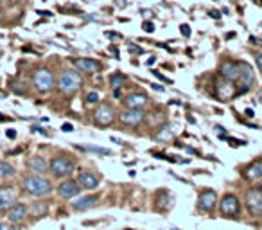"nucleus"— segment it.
I'll use <instances>...</instances> for the list:
<instances>
[{
    "label": "nucleus",
    "mask_w": 262,
    "mask_h": 230,
    "mask_svg": "<svg viewBox=\"0 0 262 230\" xmlns=\"http://www.w3.org/2000/svg\"><path fill=\"white\" fill-rule=\"evenodd\" d=\"M17 203V191L13 186H0V212H7Z\"/></svg>",
    "instance_id": "10"
},
{
    "label": "nucleus",
    "mask_w": 262,
    "mask_h": 230,
    "mask_svg": "<svg viewBox=\"0 0 262 230\" xmlns=\"http://www.w3.org/2000/svg\"><path fill=\"white\" fill-rule=\"evenodd\" d=\"M210 17L218 18V20H219V18H221V13H219V11H210Z\"/></svg>",
    "instance_id": "35"
},
{
    "label": "nucleus",
    "mask_w": 262,
    "mask_h": 230,
    "mask_svg": "<svg viewBox=\"0 0 262 230\" xmlns=\"http://www.w3.org/2000/svg\"><path fill=\"white\" fill-rule=\"evenodd\" d=\"M0 230H15V227L11 225V221L9 223H0Z\"/></svg>",
    "instance_id": "31"
},
{
    "label": "nucleus",
    "mask_w": 262,
    "mask_h": 230,
    "mask_svg": "<svg viewBox=\"0 0 262 230\" xmlns=\"http://www.w3.org/2000/svg\"><path fill=\"white\" fill-rule=\"evenodd\" d=\"M144 112L142 110H137V108H126L122 112L119 113V121L124 124V126H139L142 121H144Z\"/></svg>",
    "instance_id": "11"
},
{
    "label": "nucleus",
    "mask_w": 262,
    "mask_h": 230,
    "mask_svg": "<svg viewBox=\"0 0 262 230\" xmlns=\"http://www.w3.org/2000/svg\"><path fill=\"white\" fill-rule=\"evenodd\" d=\"M180 33H181V36H185V38H187V36H190V25H189V23H183V25L180 27Z\"/></svg>",
    "instance_id": "26"
},
{
    "label": "nucleus",
    "mask_w": 262,
    "mask_h": 230,
    "mask_svg": "<svg viewBox=\"0 0 262 230\" xmlns=\"http://www.w3.org/2000/svg\"><path fill=\"white\" fill-rule=\"evenodd\" d=\"M31 83H33V88L40 94H47L52 90L54 86V74L50 72L49 68H36L31 76Z\"/></svg>",
    "instance_id": "3"
},
{
    "label": "nucleus",
    "mask_w": 262,
    "mask_h": 230,
    "mask_svg": "<svg viewBox=\"0 0 262 230\" xmlns=\"http://www.w3.org/2000/svg\"><path fill=\"white\" fill-rule=\"evenodd\" d=\"M20 0H0V4L2 6H6V7H13V6H17Z\"/></svg>",
    "instance_id": "28"
},
{
    "label": "nucleus",
    "mask_w": 262,
    "mask_h": 230,
    "mask_svg": "<svg viewBox=\"0 0 262 230\" xmlns=\"http://www.w3.org/2000/svg\"><path fill=\"white\" fill-rule=\"evenodd\" d=\"M61 129H63V131H65V133H70V131H72V129H74V126H72V124H70V123H65V124H63V126H61Z\"/></svg>",
    "instance_id": "30"
},
{
    "label": "nucleus",
    "mask_w": 262,
    "mask_h": 230,
    "mask_svg": "<svg viewBox=\"0 0 262 230\" xmlns=\"http://www.w3.org/2000/svg\"><path fill=\"white\" fill-rule=\"evenodd\" d=\"M242 176H244L248 182H255V180L262 178V158L259 160H253L251 164H248L242 171Z\"/></svg>",
    "instance_id": "17"
},
{
    "label": "nucleus",
    "mask_w": 262,
    "mask_h": 230,
    "mask_svg": "<svg viewBox=\"0 0 262 230\" xmlns=\"http://www.w3.org/2000/svg\"><path fill=\"white\" fill-rule=\"evenodd\" d=\"M15 174V167H13L11 164L6 162V160H0V176L2 178H9Z\"/></svg>",
    "instance_id": "24"
},
{
    "label": "nucleus",
    "mask_w": 262,
    "mask_h": 230,
    "mask_svg": "<svg viewBox=\"0 0 262 230\" xmlns=\"http://www.w3.org/2000/svg\"><path fill=\"white\" fill-rule=\"evenodd\" d=\"M239 68H241V74H239V81L241 86L244 90L250 88V84L253 83V68L248 65L246 62H239Z\"/></svg>",
    "instance_id": "19"
},
{
    "label": "nucleus",
    "mask_w": 262,
    "mask_h": 230,
    "mask_svg": "<svg viewBox=\"0 0 262 230\" xmlns=\"http://www.w3.org/2000/svg\"><path fill=\"white\" fill-rule=\"evenodd\" d=\"M257 65H259V68H261V72H262V51L257 54Z\"/></svg>",
    "instance_id": "33"
},
{
    "label": "nucleus",
    "mask_w": 262,
    "mask_h": 230,
    "mask_svg": "<svg viewBox=\"0 0 262 230\" xmlns=\"http://www.w3.org/2000/svg\"><path fill=\"white\" fill-rule=\"evenodd\" d=\"M259 187H261V191H262V180H261V186H259Z\"/></svg>",
    "instance_id": "40"
},
{
    "label": "nucleus",
    "mask_w": 262,
    "mask_h": 230,
    "mask_svg": "<svg viewBox=\"0 0 262 230\" xmlns=\"http://www.w3.org/2000/svg\"><path fill=\"white\" fill-rule=\"evenodd\" d=\"M56 191L58 194L61 198H74V196H78L79 191H81V186L78 184V180H63L61 184L56 187Z\"/></svg>",
    "instance_id": "14"
},
{
    "label": "nucleus",
    "mask_w": 262,
    "mask_h": 230,
    "mask_svg": "<svg viewBox=\"0 0 262 230\" xmlns=\"http://www.w3.org/2000/svg\"><path fill=\"white\" fill-rule=\"evenodd\" d=\"M97 202H99V196H97V194L79 198L78 202H72V209H74V210H86V209L94 207Z\"/></svg>",
    "instance_id": "21"
},
{
    "label": "nucleus",
    "mask_w": 262,
    "mask_h": 230,
    "mask_svg": "<svg viewBox=\"0 0 262 230\" xmlns=\"http://www.w3.org/2000/svg\"><path fill=\"white\" fill-rule=\"evenodd\" d=\"M126 81H128V78H126L122 72H115L110 76V86H112V88H121Z\"/></svg>",
    "instance_id": "23"
},
{
    "label": "nucleus",
    "mask_w": 262,
    "mask_h": 230,
    "mask_svg": "<svg viewBox=\"0 0 262 230\" xmlns=\"http://www.w3.org/2000/svg\"><path fill=\"white\" fill-rule=\"evenodd\" d=\"M198 205H200L201 210L205 212H210L216 205H218V192L212 191V189H206L200 194V200H198Z\"/></svg>",
    "instance_id": "15"
},
{
    "label": "nucleus",
    "mask_w": 262,
    "mask_h": 230,
    "mask_svg": "<svg viewBox=\"0 0 262 230\" xmlns=\"http://www.w3.org/2000/svg\"><path fill=\"white\" fill-rule=\"evenodd\" d=\"M144 31L145 33H155V23L153 22H149V20H147V22H144Z\"/></svg>",
    "instance_id": "27"
},
{
    "label": "nucleus",
    "mask_w": 262,
    "mask_h": 230,
    "mask_svg": "<svg viewBox=\"0 0 262 230\" xmlns=\"http://www.w3.org/2000/svg\"><path fill=\"white\" fill-rule=\"evenodd\" d=\"M78 184L81 186V189L94 191V189H97V186H99V178H97L94 173H90V171H83V173H79V176H78Z\"/></svg>",
    "instance_id": "18"
},
{
    "label": "nucleus",
    "mask_w": 262,
    "mask_h": 230,
    "mask_svg": "<svg viewBox=\"0 0 262 230\" xmlns=\"http://www.w3.org/2000/svg\"><path fill=\"white\" fill-rule=\"evenodd\" d=\"M244 202H246V207H248V210H250L251 216L261 218L262 216V191H261V187H250V189L244 192Z\"/></svg>",
    "instance_id": "5"
},
{
    "label": "nucleus",
    "mask_w": 262,
    "mask_h": 230,
    "mask_svg": "<svg viewBox=\"0 0 262 230\" xmlns=\"http://www.w3.org/2000/svg\"><path fill=\"white\" fill-rule=\"evenodd\" d=\"M241 74L239 62H232V60H226V62L221 63L219 67V76L224 79H230V81H237Z\"/></svg>",
    "instance_id": "13"
},
{
    "label": "nucleus",
    "mask_w": 262,
    "mask_h": 230,
    "mask_svg": "<svg viewBox=\"0 0 262 230\" xmlns=\"http://www.w3.org/2000/svg\"><path fill=\"white\" fill-rule=\"evenodd\" d=\"M83 86V78H81V74L76 72V70H63L60 74V78H58V88L61 94H74V92H78L79 88Z\"/></svg>",
    "instance_id": "2"
},
{
    "label": "nucleus",
    "mask_w": 262,
    "mask_h": 230,
    "mask_svg": "<svg viewBox=\"0 0 262 230\" xmlns=\"http://www.w3.org/2000/svg\"><path fill=\"white\" fill-rule=\"evenodd\" d=\"M74 167H76V162L68 157H54L49 164L50 173L58 176V178L60 176H68L70 173H74Z\"/></svg>",
    "instance_id": "6"
},
{
    "label": "nucleus",
    "mask_w": 262,
    "mask_h": 230,
    "mask_svg": "<svg viewBox=\"0 0 262 230\" xmlns=\"http://www.w3.org/2000/svg\"><path fill=\"white\" fill-rule=\"evenodd\" d=\"M22 187L25 194L34 196V198L49 196L50 192H52L50 180L43 178V176H40V174H29V176H25L22 182Z\"/></svg>",
    "instance_id": "1"
},
{
    "label": "nucleus",
    "mask_w": 262,
    "mask_h": 230,
    "mask_svg": "<svg viewBox=\"0 0 262 230\" xmlns=\"http://www.w3.org/2000/svg\"><path fill=\"white\" fill-rule=\"evenodd\" d=\"M70 63L74 65L76 70H79V72H86V74L99 72L101 67H102V65H101L97 60H94V58H72Z\"/></svg>",
    "instance_id": "9"
},
{
    "label": "nucleus",
    "mask_w": 262,
    "mask_h": 230,
    "mask_svg": "<svg viewBox=\"0 0 262 230\" xmlns=\"http://www.w3.org/2000/svg\"><path fill=\"white\" fill-rule=\"evenodd\" d=\"M153 74H155V78H158V79H160V81H165V83H171V79H167V78H165V76H162V74H160V72H153Z\"/></svg>",
    "instance_id": "32"
},
{
    "label": "nucleus",
    "mask_w": 262,
    "mask_h": 230,
    "mask_svg": "<svg viewBox=\"0 0 262 230\" xmlns=\"http://www.w3.org/2000/svg\"><path fill=\"white\" fill-rule=\"evenodd\" d=\"M0 18H2V9H0Z\"/></svg>",
    "instance_id": "41"
},
{
    "label": "nucleus",
    "mask_w": 262,
    "mask_h": 230,
    "mask_svg": "<svg viewBox=\"0 0 262 230\" xmlns=\"http://www.w3.org/2000/svg\"><path fill=\"white\" fill-rule=\"evenodd\" d=\"M6 214H7V219H9L11 223H22L23 219L29 216V209H27V205H23V203H15Z\"/></svg>",
    "instance_id": "16"
},
{
    "label": "nucleus",
    "mask_w": 262,
    "mask_h": 230,
    "mask_svg": "<svg viewBox=\"0 0 262 230\" xmlns=\"http://www.w3.org/2000/svg\"><path fill=\"white\" fill-rule=\"evenodd\" d=\"M241 94L237 81H230V79L219 78L216 81V97L221 103H228L230 99H234Z\"/></svg>",
    "instance_id": "4"
},
{
    "label": "nucleus",
    "mask_w": 262,
    "mask_h": 230,
    "mask_svg": "<svg viewBox=\"0 0 262 230\" xmlns=\"http://www.w3.org/2000/svg\"><path fill=\"white\" fill-rule=\"evenodd\" d=\"M129 52H135V54H142V52H144V51H142L140 47H137V45L131 43V45H129Z\"/></svg>",
    "instance_id": "29"
},
{
    "label": "nucleus",
    "mask_w": 262,
    "mask_h": 230,
    "mask_svg": "<svg viewBox=\"0 0 262 230\" xmlns=\"http://www.w3.org/2000/svg\"><path fill=\"white\" fill-rule=\"evenodd\" d=\"M38 15H43V17H52V13H50V11H38Z\"/></svg>",
    "instance_id": "37"
},
{
    "label": "nucleus",
    "mask_w": 262,
    "mask_h": 230,
    "mask_svg": "<svg viewBox=\"0 0 262 230\" xmlns=\"http://www.w3.org/2000/svg\"><path fill=\"white\" fill-rule=\"evenodd\" d=\"M124 106L126 108H137V110H144L149 105V97L142 94V92H133L124 97Z\"/></svg>",
    "instance_id": "12"
},
{
    "label": "nucleus",
    "mask_w": 262,
    "mask_h": 230,
    "mask_svg": "<svg viewBox=\"0 0 262 230\" xmlns=\"http://www.w3.org/2000/svg\"><path fill=\"white\" fill-rule=\"evenodd\" d=\"M27 167L33 171V173H45L47 169H49V164L45 160L43 157H38V155H34L27 160Z\"/></svg>",
    "instance_id": "20"
},
{
    "label": "nucleus",
    "mask_w": 262,
    "mask_h": 230,
    "mask_svg": "<svg viewBox=\"0 0 262 230\" xmlns=\"http://www.w3.org/2000/svg\"><path fill=\"white\" fill-rule=\"evenodd\" d=\"M7 137H9V139H15V137H17V131H15V129H9V131H7Z\"/></svg>",
    "instance_id": "34"
},
{
    "label": "nucleus",
    "mask_w": 262,
    "mask_h": 230,
    "mask_svg": "<svg viewBox=\"0 0 262 230\" xmlns=\"http://www.w3.org/2000/svg\"><path fill=\"white\" fill-rule=\"evenodd\" d=\"M156 129H158V131L155 133V141H169V139L174 135V126L169 123L158 126Z\"/></svg>",
    "instance_id": "22"
},
{
    "label": "nucleus",
    "mask_w": 262,
    "mask_h": 230,
    "mask_svg": "<svg viewBox=\"0 0 262 230\" xmlns=\"http://www.w3.org/2000/svg\"><path fill=\"white\" fill-rule=\"evenodd\" d=\"M155 62H156V58H155V56H151L149 60H147V65H153Z\"/></svg>",
    "instance_id": "39"
},
{
    "label": "nucleus",
    "mask_w": 262,
    "mask_h": 230,
    "mask_svg": "<svg viewBox=\"0 0 262 230\" xmlns=\"http://www.w3.org/2000/svg\"><path fill=\"white\" fill-rule=\"evenodd\" d=\"M219 210H221V214H223L224 218H235V216L241 212V205H239L237 196H234V194H226V196L221 198V202H219Z\"/></svg>",
    "instance_id": "8"
},
{
    "label": "nucleus",
    "mask_w": 262,
    "mask_h": 230,
    "mask_svg": "<svg viewBox=\"0 0 262 230\" xmlns=\"http://www.w3.org/2000/svg\"><path fill=\"white\" fill-rule=\"evenodd\" d=\"M92 115H94L95 126H99V128H106V126L113 124V121H115V110H113L108 103L99 105V106L94 110Z\"/></svg>",
    "instance_id": "7"
},
{
    "label": "nucleus",
    "mask_w": 262,
    "mask_h": 230,
    "mask_svg": "<svg viewBox=\"0 0 262 230\" xmlns=\"http://www.w3.org/2000/svg\"><path fill=\"white\" fill-rule=\"evenodd\" d=\"M244 115H246V117H253V110H251V108H248V110H246V112H244Z\"/></svg>",
    "instance_id": "36"
},
{
    "label": "nucleus",
    "mask_w": 262,
    "mask_h": 230,
    "mask_svg": "<svg viewBox=\"0 0 262 230\" xmlns=\"http://www.w3.org/2000/svg\"><path fill=\"white\" fill-rule=\"evenodd\" d=\"M84 99H86L88 105H95V103H99V94H97V92H88Z\"/></svg>",
    "instance_id": "25"
},
{
    "label": "nucleus",
    "mask_w": 262,
    "mask_h": 230,
    "mask_svg": "<svg viewBox=\"0 0 262 230\" xmlns=\"http://www.w3.org/2000/svg\"><path fill=\"white\" fill-rule=\"evenodd\" d=\"M155 90H160V92H163V86H160V84H151Z\"/></svg>",
    "instance_id": "38"
}]
</instances>
